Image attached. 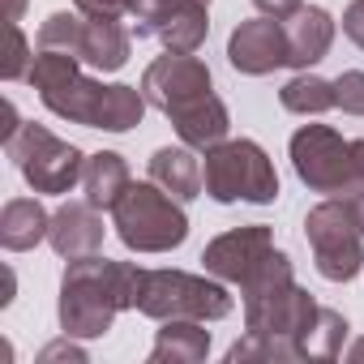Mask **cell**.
<instances>
[{"instance_id": "cell-1", "label": "cell", "mask_w": 364, "mask_h": 364, "mask_svg": "<svg viewBox=\"0 0 364 364\" xmlns=\"http://www.w3.org/2000/svg\"><path fill=\"white\" fill-rule=\"evenodd\" d=\"M141 266L133 262H107L99 253L73 257L60 279V330L69 338H99L112 330L116 313L137 309Z\"/></svg>"}, {"instance_id": "cell-2", "label": "cell", "mask_w": 364, "mask_h": 364, "mask_svg": "<svg viewBox=\"0 0 364 364\" xmlns=\"http://www.w3.org/2000/svg\"><path fill=\"white\" fill-rule=\"evenodd\" d=\"M112 219H116L120 245L133 253H171L189 240V215L154 180L129 185L124 198L112 206Z\"/></svg>"}, {"instance_id": "cell-3", "label": "cell", "mask_w": 364, "mask_h": 364, "mask_svg": "<svg viewBox=\"0 0 364 364\" xmlns=\"http://www.w3.org/2000/svg\"><path fill=\"white\" fill-rule=\"evenodd\" d=\"M202 185H206V198H215L219 206H232V202L270 206V202L279 198L274 163H270V154H266L257 141H249V137L219 141V146L206 150Z\"/></svg>"}, {"instance_id": "cell-4", "label": "cell", "mask_w": 364, "mask_h": 364, "mask_svg": "<svg viewBox=\"0 0 364 364\" xmlns=\"http://www.w3.org/2000/svg\"><path fill=\"white\" fill-rule=\"evenodd\" d=\"M304 240L313 249V262H317L321 279L351 283L364 270V228H360L355 206L343 193L326 198L321 206H313L304 215Z\"/></svg>"}, {"instance_id": "cell-5", "label": "cell", "mask_w": 364, "mask_h": 364, "mask_svg": "<svg viewBox=\"0 0 364 364\" xmlns=\"http://www.w3.org/2000/svg\"><path fill=\"white\" fill-rule=\"evenodd\" d=\"M137 313L167 321V317H193V321H223L232 313V291L210 283L206 274L189 270H146L137 287Z\"/></svg>"}, {"instance_id": "cell-6", "label": "cell", "mask_w": 364, "mask_h": 364, "mask_svg": "<svg viewBox=\"0 0 364 364\" xmlns=\"http://www.w3.org/2000/svg\"><path fill=\"white\" fill-rule=\"evenodd\" d=\"M5 154L18 163L22 180L35 193H69L73 185H82V171H86V154L35 120L18 124V133L5 141Z\"/></svg>"}, {"instance_id": "cell-7", "label": "cell", "mask_w": 364, "mask_h": 364, "mask_svg": "<svg viewBox=\"0 0 364 364\" xmlns=\"http://www.w3.org/2000/svg\"><path fill=\"white\" fill-rule=\"evenodd\" d=\"M291 167L313 193H347L355 185L351 176V141H343L330 124H300L291 133Z\"/></svg>"}, {"instance_id": "cell-8", "label": "cell", "mask_w": 364, "mask_h": 364, "mask_svg": "<svg viewBox=\"0 0 364 364\" xmlns=\"http://www.w3.org/2000/svg\"><path fill=\"white\" fill-rule=\"evenodd\" d=\"M210 90H215V77H210L206 60H198L193 52H167V56L150 60L141 73V95L163 116H171L176 107H185L189 99H202Z\"/></svg>"}, {"instance_id": "cell-9", "label": "cell", "mask_w": 364, "mask_h": 364, "mask_svg": "<svg viewBox=\"0 0 364 364\" xmlns=\"http://www.w3.org/2000/svg\"><path fill=\"white\" fill-rule=\"evenodd\" d=\"M317 313H321V304L304 291V287H296V283H287V287H279V291H270V296H257V300H245V330H253V334H287V338H304V330L317 321ZM304 351V347H300Z\"/></svg>"}, {"instance_id": "cell-10", "label": "cell", "mask_w": 364, "mask_h": 364, "mask_svg": "<svg viewBox=\"0 0 364 364\" xmlns=\"http://www.w3.org/2000/svg\"><path fill=\"white\" fill-rule=\"evenodd\" d=\"M270 249H274V232L266 223H249V228H232V232L215 236L202 249V266H206V274H215L223 283H245Z\"/></svg>"}, {"instance_id": "cell-11", "label": "cell", "mask_w": 364, "mask_h": 364, "mask_svg": "<svg viewBox=\"0 0 364 364\" xmlns=\"http://www.w3.org/2000/svg\"><path fill=\"white\" fill-rule=\"evenodd\" d=\"M228 60L236 73L245 77H266L274 69L287 65V31L279 18H253V22H240L228 39Z\"/></svg>"}, {"instance_id": "cell-12", "label": "cell", "mask_w": 364, "mask_h": 364, "mask_svg": "<svg viewBox=\"0 0 364 364\" xmlns=\"http://www.w3.org/2000/svg\"><path fill=\"white\" fill-rule=\"evenodd\" d=\"M103 219H99V206L90 202H65L56 215H52V232H48V245L73 262V257H90L103 249Z\"/></svg>"}, {"instance_id": "cell-13", "label": "cell", "mask_w": 364, "mask_h": 364, "mask_svg": "<svg viewBox=\"0 0 364 364\" xmlns=\"http://www.w3.org/2000/svg\"><path fill=\"white\" fill-rule=\"evenodd\" d=\"M283 31H287V69H313L317 60H326L334 43V18L317 5H300L291 18H283Z\"/></svg>"}, {"instance_id": "cell-14", "label": "cell", "mask_w": 364, "mask_h": 364, "mask_svg": "<svg viewBox=\"0 0 364 364\" xmlns=\"http://www.w3.org/2000/svg\"><path fill=\"white\" fill-rule=\"evenodd\" d=\"M180 133V141L193 146V150H210L219 141H228V129H232V116H228V103L210 90L202 99H189L185 107H176L167 116Z\"/></svg>"}, {"instance_id": "cell-15", "label": "cell", "mask_w": 364, "mask_h": 364, "mask_svg": "<svg viewBox=\"0 0 364 364\" xmlns=\"http://www.w3.org/2000/svg\"><path fill=\"white\" fill-rule=\"evenodd\" d=\"M129 48H133V35L120 26V18H86L77 60L99 73H116L129 65Z\"/></svg>"}, {"instance_id": "cell-16", "label": "cell", "mask_w": 364, "mask_h": 364, "mask_svg": "<svg viewBox=\"0 0 364 364\" xmlns=\"http://www.w3.org/2000/svg\"><path fill=\"white\" fill-rule=\"evenodd\" d=\"M150 180L159 189H167L176 202H193L202 198V159L193 154V146H163L150 154Z\"/></svg>"}, {"instance_id": "cell-17", "label": "cell", "mask_w": 364, "mask_h": 364, "mask_svg": "<svg viewBox=\"0 0 364 364\" xmlns=\"http://www.w3.org/2000/svg\"><path fill=\"white\" fill-rule=\"evenodd\" d=\"M39 99H43V107H48L52 116L73 120V124H86V129H99V124H103L107 86H103V82H95V77H86V73H77L73 82H65V86L48 90V95H39Z\"/></svg>"}, {"instance_id": "cell-18", "label": "cell", "mask_w": 364, "mask_h": 364, "mask_svg": "<svg viewBox=\"0 0 364 364\" xmlns=\"http://www.w3.org/2000/svg\"><path fill=\"white\" fill-rule=\"evenodd\" d=\"M206 355H210V330L193 317H167L150 347V364H202Z\"/></svg>"}, {"instance_id": "cell-19", "label": "cell", "mask_w": 364, "mask_h": 364, "mask_svg": "<svg viewBox=\"0 0 364 364\" xmlns=\"http://www.w3.org/2000/svg\"><path fill=\"white\" fill-rule=\"evenodd\" d=\"M52 232V215L35 202V198H9L0 210V245L9 253H26L39 240H48Z\"/></svg>"}, {"instance_id": "cell-20", "label": "cell", "mask_w": 364, "mask_h": 364, "mask_svg": "<svg viewBox=\"0 0 364 364\" xmlns=\"http://www.w3.org/2000/svg\"><path fill=\"white\" fill-rule=\"evenodd\" d=\"M129 185H133V180H129V163H124V154H116V150L86 154L82 193H86V202H90V206L112 210V206L124 198V189H129Z\"/></svg>"}, {"instance_id": "cell-21", "label": "cell", "mask_w": 364, "mask_h": 364, "mask_svg": "<svg viewBox=\"0 0 364 364\" xmlns=\"http://www.w3.org/2000/svg\"><path fill=\"white\" fill-rule=\"evenodd\" d=\"M279 103H283L287 112H296V116H321V112L334 107V82H326V77L300 69V73L279 90Z\"/></svg>"}, {"instance_id": "cell-22", "label": "cell", "mask_w": 364, "mask_h": 364, "mask_svg": "<svg viewBox=\"0 0 364 364\" xmlns=\"http://www.w3.org/2000/svg\"><path fill=\"white\" fill-rule=\"evenodd\" d=\"M198 5L210 9V0H129V18H133V31L141 39H159L180 14H189Z\"/></svg>"}, {"instance_id": "cell-23", "label": "cell", "mask_w": 364, "mask_h": 364, "mask_svg": "<svg viewBox=\"0 0 364 364\" xmlns=\"http://www.w3.org/2000/svg\"><path fill=\"white\" fill-rule=\"evenodd\" d=\"M347 317L343 313H334V309H321L317 313V321L304 330V338H300V347H304V360H334V355H343V338H347Z\"/></svg>"}, {"instance_id": "cell-24", "label": "cell", "mask_w": 364, "mask_h": 364, "mask_svg": "<svg viewBox=\"0 0 364 364\" xmlns=\"http://www.w3.org/2000/svg\"><path fill=\"white\" fill-rule=\"evenodd\" d=\"M228 360L232 364H245V360H304V351L287 334H253V330H245V338L232 343Z\"/></svg>"}, {"instance_id": "cell-25", "label": "cell", "mask_w": 364, "mask_h": 364, "mask_svg": "<svg viewBox=\"0 0 364 364\" xmlns=\"http://www.w3.org/2000/svg\"><path fill=\"white\" fill-rule=\"evenodd\" d=\"M287 283H296L291 257H287L283 249H270V253L262 257V266L240 283V296H245V300H257V296H270V291H279V287H287Z\"/></svg>"}, {"instance_id": "cell-26", "label": "cell", "mask_w": 364, "mask_h": 364, "mask_svg": "<svg viewBox=\"0 0 364 364\" xmlns=\"http://www.w3.org/2000/svg\"><path fill=\"white\" fill-rule=\"evenodd\" d=\"M82 26H86V18H77V14H52L43 26H39V48H52V52H73L77 56V43H82Z\"/></svg>"}, {"instance_id": "cell-27", "label": "cell", "mask_w": 364, "mask_h": 364, "mask_svg": "<svg viewBox=\"0 0 364 364\" xmlns=\"http://www.w3.org/2000/svg\"><path fill=\"white\" fill-rule=\"evenodd\" d=\"M5 39H9V48H5V60H0V77H5V82L31 77L35 56H31V43H26L22 26H18V22H9V26H5Z\"/></svg>"}, {"instance_id": "cell-28", "label": "cell", "mask_w": 364, "mask_h": 364, "mask_svg": "<svg viewBox=\"0 0 364 364\" xmlns=\"http://www.w3.org/2000/svg\"><path fill=\"white\" fill-rule=\"evenodd\" d=\"M334 107L347 116H364V69H347L334 77Z\"/></svg>"}, {"instance_id": "cell-29", "label": "cell", "mask_w": 364, "mask_h": 364, "mask_svg": "<svg viewBox=\"0 0 364 364\" xmlns=\"http://www.w3.org/2000/svg\"><path fill=\"white\" fill-rule=\"evenodd\" d=\"M82 18H120L129 14V0H73Z\"/></svg>"}, {"instance_id": "cell-30", "label": "cell", "mask_w": 364, "mask_h": 364, "mask_svg": "<svg viewBox=\"0 0 364 364\" xmlns=\"http://www.w3.org/2000/svg\"><path fill=\"white\" fill-rule=\"evenodd\" d=\"M343 35L355 48H364V0H351V5L343 9Z\"/></svg>"}, {"instance_id": "cell-31", "label": "cell", "mask_w": 364, "mask_h": 364, "mask_svg": "<svg viewBox=\"0 0 364 364\" xmlns=\"http://www.w3.org/2000/svg\"><path fill=\"white\" fill-rule=\"evenodd\" d=\"M65 355H69V360H77V364L86 360V351H82V347H73V343H69V334H65L60 343H52V347H43V351H39V360H65Z\"/></svg>"}, {"instance_id": "cell-32", "label": "cell", "mask_w": 364, "mask_h": 364, "mask_svg": "<svg viewBox=\"0 0 364 364\" xmlns=\"http://www.w3.org/2000/svg\"><path fill=\"white\" fill-rule=\"evenodd\" d=\"M253 5H257L266 18H279V22H283V18H291V14L304 5V0H253Z\"/></svg>"}, {"instance_id": "cell-33", "label": "cell", "mask_w": 364, "mask_h": 364, "mask_svg": "<svg viewBox=\"0 0 364 364\" xmlns=\"http://www.w3.org/2000/svg\"><path fill=\"white\" fill-rule=\"evenodd\" d=\"M351 176H355V185H364V137L351 141Z\"/></svg>"}, {"instance_id": "cell-34", "label": "cell", "mask_w": 364, "mask_h": 364, "mask_svg": "<svg viewBox=\"0 0 364 364\" xmlns=\"http://www.w3.org/2000/svg\"><path fill=\"white\" fill-rule=\"evenodd\" d=\"M351 206H355V215H360V228H364V185H351L347 193H343Z\"/></svg>"}, {"instance_id": "cell-35", "label": "cell", "mask_w": 364, "mask_h": 364, "mask_svg": "<svg viewBox=\"0 0 364 364\" xmlns=\"http://www.w3.org/2000/svg\"><path fill=\"white\" fill-rule=\"evenodd\" d=\"M22 9H26V0H9V22H18V18H22Z\"/></svg>"}, {"instance_id": "cell-36", "label": "cell", "mask_w": 364, "mask_h": 364, "mask_svg": "<svg viewBox=\"0 0 364 364\" xmlns=\"http://www.w3.org/2000/svg\"><path fill=\"white\" fill-rule=\"evenodd\" d=\"M347 360H364V338H355V347L347 351Z\"/></svg>"}]
</instances>
